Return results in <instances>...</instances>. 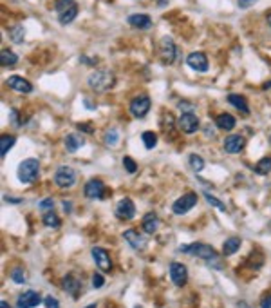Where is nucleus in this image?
I'll return each instance as SVG.
<instances>
[{
  "instance_id": "30",
  "label": "nucleus",
  "mask_w": 271,
  "mask_h": 308,
  "mask_svg": "<svg viewBox=\"0 0 271 308\" xmlns=\"http://www.w3.org/2000/svg\"><path fill=\"white\" fill-rule=\"evenodd\" d=\"M141 140H143V145H145L146 149H154L157 145V134L152 133V131H145V133L141 134Z\"/></svg>"
},
{
  "instance_id": "47",
  "label": "nucleus",
  "mask_w": 271,
  "mask_h": 308,
  "mask_svg": "<svg viewBox=\"0 0 271 308\" xmlns=\"http://www.w3.org/2000/svg\"><path fill=\"white\" fill-rule=\"evenodd\" d=\"M264 89H271V82H268V84H264Z\"/></svg>"
},
{
  "instance_id": "48",
  "label": "nucleus",
  "mask_w": 271,
  "mask_h": 308,
  "mask_svg": "<svg viewBox=\"0 0 271 308\" xmlns=\"http://www.w3.org/2000/svg\"><path fill=\"white\" fill-rule=\"evenodd\" d=\"M85 308H96V305H87Z\"/></svg>"
},
{
  "instance_id": "28",
  "label": "nucleus",
  "mask_w": 271,
  "mask_h": 308,
  "mask_svg": "<svg viewBox=\"0 0 271 308\" xmlns=\"http://www.w3.org/2000/svg\"><path fill=\"white\" fill-rule=\"evenodd\" d=\"M15 136H11V134H4L2 138H0V156L5 158V154L9 153V149L15 145Z\"/></svg>"
},
{
  "instance_id": "12",
  "label": "nucleus",
  "mask_w": 271,
  "mask_h": 308,
  "mask_svg": "<svg viewBox=\"0 0 271 308\" xmlns=\"http://www.w3.org/2000/svg\"><path fill=\"white\" fill-rule=\"evenodd\" d=\"M44 299L42 296L35 290H26L22 292L16 299V308H37L38 305H42Z\"/></svg>"
},
{
  "instance_id": "7",
  "label": "nucleus",
  "mask_w": 271,
  "mask_h": 308,
  "mask_svg": "<svg viewBox=\"0 0 271 308\" xmlns=\"http://www.w3.org/2000/svg\"><path fill=\"white\" fill-rule=\"evenodd\" d=\"M150 105H152L150 96L139 95V96H136V98H132V102H131V112H132V116H136V118L146 116V112L150 111Z\"/></svg>"
},
{
  "instance_id": "44",
  "label": "nucleus",
  "mask_w": 271,
  "mask_h": 308,
  "mask_svg": "<svg viewBox=\"0 0 271 308\" xmlns=\"http://www.w3.org/2000/svg\"><path fill=\"white\" fill-rule=\"evenodd\" d=\"M168 2H170V0H157V5H159V7H163V5H167Z\"/></svg>"
},
{
  "instance_id": "22",
  "label": "nucleus",
  "mask_w": 271,
  "mask_h": 308,
  "mask_svg": "<svg viewBox=\"0 0 271 308\" xmlns=\"http://www.w3.org/2000/svg\"><path fill=\"white\" fill-rule=\"evenodd\" d=\"M76 16H78V5L73 2V4L69 5V7H65L63 11H60V13H58V22H60L62 26H67V24H71V22H73Z\"/></svg>"
},
{
  "instance_id": "31",
  "label": "nucleus",
  "mask_w": 271,
  "mask_h": 308,
  "mask_svg": "<svg viewBox=\"0 0 271 308\" xmlns=\"http://www.w3.org/2000/svg\"><path fill=\"white\" fill-rule=\"evenodd\" d=\"M188 163L192 167L193 172H201L204 169V159L199 156V154H190V158H188Z\"/></svg>"
},
{
  "instance_id": "46",
  "label": "nucleus",
  "mask_w": 271,
  "mask_h": 308,
  "mask_svg": "<svg viewBox=\"0 0 271 308\" xmlns=\"http://www.w3.org/2000/svg\"><path fill=\"white\" fill-rule=\"evenodd\" d=\"M266 22H268V26H270V27H271V13H270V15H268V16H266Z\"/></svg>"
},
{
  "instance_id": "5",
  "label": "nucleus",
  "mask_w": 271,
  "mask_h": 308,
  "mask_svg": "<svg viewBox=\"0 0 271 308\" xmlns=\"http://www.w3.org/2000/svg\"><path fill=\"white\" fill-rule=\"evenodd\" d=\"M197 205V194L195 192H186V194H182L181 198H178L172 205V212L176 216H182V214L190 212L193 207Z\"/></svg>"
},
{
  "instance_id": "19",
  "label": "nucleus",
  "mask_w": 271,
  "mask_h": 308,
  "mask_svg": "<svg viewBox=\"0 0 271 308\" xmlns=\"http://www.w3.org/2000/svg\"><path fill=\"white\" fill-rule=\"evenodd\" d=\"M246 145V140L240 136V134H231V136H228V138L225 140V151L229 154H235L239 153V151L244 149Z\"/></svg>"
},
{
  "instance_id": "45",
  "label": "nucleus",
  "mask_w": 271,
  "mask_h": 308,
  "mask_svg": "<svg viewBox=\"0 0 271 308\" xmlns=\"http://www.w3.org/2000/svg\"><path fill=\"white\" fill-rule=\"evenodd\" d=\"M0 308H11V307L7 305V301H5V299H2V301H0Z\"/></svg>"
},
{
  "instance_id": "3",
  "label": "nucleus",
  "mask_w": 271,
  "mask_h": 308,
  "mask_svg": "<svg viewBox=\"0 0 271 308\" xmlns=\"http://www.w3.org/2000/svg\"><path fill=\"white\" fill-rule=\"evenodd\" d=\"M181 252H186V254L193 256V257H199V259H204V261H215L219 256H217V250L214 247H210V245H204V243H192V245H186V247H181Z\"/></svg>"
},
{
  "instance_id": "1",
  "label": "nucleus",
  "mask_w": 271,
  "mask_h": 308,
  "mask_svg": "<svg viewBox=\"0 0 271 308\" xmlns=\"http://www.w3.org/2000/svg\"><path fill=\"white\" fill-rule=\"evenodd\" d=\"M116 84V76L112 71L109 69H98L90 73L89 78H87V85L94 93H105V91L112 89Z\"/></svg>"
},
{
  "instance_id": "25",
  "label": "nucleus",
  "mask_w": 271,
  "mask_h": 308,
  "mask_svg": "<svg viewBox=\"0 0 271 308\" xmlns=\"http://www.w3.org/2000/svg\"><path fill=\"white\" fill-rule=\"evenodd\" d=\"M240 245H242V239L240 238H229L225 241L223 245V256H231L235 254L237 250L240 249Z\"/></svg>"
},
{
  "instance_id": "2",
  "label": "nucleus",
  "mask_w": 271,
  "mask_h": 308,
  "mask_svg": "<svg viewBox=\"0 0 271 308\" xmlns=\"http://www.w3.org/2000/svg\"><path fill=\"white\" fill-rule=\"evenodd\" d=\"M40 174V161L37 158H27L18 165L16 176L22 183H33Z\"/></svg>"
},
{
  "instance_id": "23",
  "label": "nucleus",
  "mask_w": 271,
  "mask_h": 308,
  "mask_svg": "<svg viewBox=\"0 0 271 308\" xmlns=\"http://www.w3.org/2000/svg\"><path fill=\"white\" fill-rule=\"evenodd\" d=\"M215 125H217V129H221V131L229 133V131H233V127L237 125V122H235V118L231 116V114L223 112V114H219V116L215 118Z\"/></svg>"
},
{
  "instance_id": "36",
  "label": "nucleus",
  "mask_w": 271,
  "mask_h": 308,
  "mask_svg": "<svg viewBox=\"0 0 271 308\" xmlns=\"http://www.w3.org/2000/svg\"><path fill=\"white\" fill-rule=\"evenodd\" d=\"M123 167L127 169V172H129V174H134L136 170H137V163H136L131 156H125V158H123Z\"/></svg>"
},
{
  "instance_id": "33",
  "label": "nucleus",
  "mask_w": 271,
  "mask_h": 308,
  "mask_svg": "<svg viewBox=\"0 0 271 308\" xmlns=\"http://www.w3.org/2000/svg\"><path fill=\"white\" fill-rule=\"evenodd\" d=\"M118 140H120V133L116 129H110L105 133V144L110 145V147H116L118 145Z\"/></svg>"
},
{
  "instance_id": "34",
  "label": "nucleus",
  "mask_w": 271,
  "mask_h": 308,
  "mask_svg": "<svg viewBox=\"0 0 271 308\" xmlns=\"http://www.w3.org/2000/svg\"><path fill=\"white\" fill-rule=\"evenodd\" d=\"M9 33H11V40H13L15 44L24 42V27L22 26H15Z\"/></svg>"
},
{
  "instance_id": "11",
  "label": "nucleus",
  "mask_w": 271,
  "mask_h": 308,
  "mask_svg": "<svg viewBox=\"0 0 271 308\" xmlns=\"http://www.w3.org/2000/svg\"><path fill=\"white\" fill-rule=\"evenodd\" d=\"M116 218L121 219V221H131L136 216V205L131 198H123L118 205H116Z\"/></svg>"
},
{
  "instance_id": "20",
  "label": "nucleus",
  "mask_w": 271,
  "mask_h": 308,
  "mask_svg": "<svg viewBox=\"0 0 271 308\" xmlns=\"http://www.w3.org/2000/svg\"><path fill=\"white\" fill-rule=\"evenodd\" d=\"M127 22L131 24L136 29H150L152 27V18L148 15H143V13H136L127 18Z\"/></svg>"
},
{
  "instance_id": "8",
  "label": "nucleus",
  "mask_w": 271,
  "mask_h": 308,
  "mask_svg": "<svg viewBox=\"0 0 271 308\" xmlns=\"http://www.w3.org/2000/svg\"><path fill=\"white\" fill-rule=\"evenodd\" d=\"M178 127L181 129L182 133L186 134H193L197 133L199 127H201V122H199V118L193 114V112H182L181 116L178 120Z\"/></svg>"
},
{
  "instance_id": "13",
  "label": "nucleus",
  "mask_w": 271,
  "mask_h": 308,
  "mask_svg": "<svg viewBox=\"0 0 271 308\" xmlns=\"http://www.w3.org/2000/svg\"><path fill=\"white\" fill-rule=\"evenodd\" d=\"M84 194H85V198H89V200H103V196H105L103 181L98 180V178L89 180L87 183H85Z\"/></svg>"
},
{
  "instance_id": "35",
  "label": "nucleus",
  "mask_w": 271,
  "mask_h": 308,
  "mask_svg": "<svg viewBox=\"0 0 271 308\" xmlns=\"http://www.w3.org/2000/svg\"><path fill=\"white\" fill-rule=\"evenodd\" d=\"M11 279L16 283V285H24L26 283V272L22 268H13L11 270Z\"/></svg>"
},
{
  "instance_id": "16",
  "label": "nucleus",
  "mask_w": 271,
  "mask_h": 308,
  "mask_svg": "<svg viewBox=\"0 0 271 308\" xmlns=\"http://www.w3.org/2000/svg\"><path fill=\"white\" fill-rule=\"evenodd\" d=\"M123 239H125L127 243H129V247L134 250H145V247H146V239L134 229L125 230V232H123Z\"/></svg>"
},
{
  "instance_id": "49",
  "label": "nucleus",
  "mask_w": 271,
  "mask_h": 308,
  "mask_svg": "<svg viewBox=\"0 0 271 308\" xmlns=\"http://www.w3.org/2000/svg\"><path fill=\"white\" fill-rule=\"evenodd\" d=\"M136 308H143V307H136Z\"/></svg>"
},
{
  "instance_id": "21",
  "label": "nucleus",
  "mask_w": 271,
  "mask_h": 308,
  "mask_svg": "<svg viewBox=\"0 0 271 308\" xmlns=\"http://www.w3.org/2000/svg\"><path fill=\"white\" fill-rule=\"evenodd\" d=\"M63 142H65V149H67L69 153H76L80 147H84V145H85L84 136H82V134H76V133L67 134Z\"/></svg>"
},
{
  "instance_id": "43",
  "label": "nucleus",
  "mask_w": 271,
  "mask_h": 308,
  "mask_svg": "<svg viewBox=\"0 0 271 308\" xmlns=\"http://www.w3.org/2000/svg\"><path fill=\"white\" fill-rule=\"evenodd\" d=\"M4 202H7V203H22L24 200H15V198H11V196H4Z\"/></svg>"
},
{
  "instance_id": "41",
  "label": "nucleus",
  "mask_w": 271,
  "mask_h": 308,
  "mask_svg": "<svg viewBox=\"0 0 271 308\" xmlns=\"http://www.w3.org/2000/svg\"><path fill=\"white\" fill-rule=\"evenodd\" d=\"M261 308H271V292H268L261 301Z\"/></svg>"
},
{
  "instance_id": "15",
  "label": "nucleus",
  "mask_w": 271,
  "mask_h": 308,
  "mask_svg": "<svg viewBox=\"0 0 271 308\" xmlns=\"http://www.w3.org/2000/svg\"><path fill=\"white\" fill-rule=\"evenodd\" d=\"M186 64L188 67H192L193 71L197 73H206L208 71V58L206 54L201 53V51H193L186 56Z\"/></svg>"
},
{
  "instance_id": "14",
  "label": "nucleus",
  "mask_w": 271,
  "mask_h": 308,
  "mask_svg": "<svg viewBox=\"0 0 271 308\" xmlns=\"http://www.w3.org/2000/svg\"><path fill=\"white\" fill-rule=\"evenodd\" d=\"M62 288H63V292L76 299L80 294H82V279L76 277L74 274H67V276L62 279Z\"/></svg>"
},
{
  "instance_id": "6",
  "label": "nucleus",
  "mask_w": 271,
  "mask_h": 308,
  "mask_svg": "<svg viewBox=\"0 0 271 308\" xmlns=\"http://www.w3.org/2000/svg\"><path fill=\"white\" fill-rule=\"evenodd\" d=\"M159 53H161V60L165 64H174V60L178 56V48L170 37H163L159 40Z\"/></svg>"
},
{
  "instance_id": "29",
  "label": "nucleus",
  "mask_w": 271,
  "mask_h": 308,
  "mask_svg": "<svg viewBox=\"0 0 271 308\" xmlns=\"http://www.w3.org/2000/svg\"><path fill=\"white\" fill-rule=\"evenodd\" d=\"M255 172L261 176H266L271 172V158L270 156H264V158H261L259 161H257L255 165Z\"/></svg>"
},
{
  "instance_id": "37",
  "label": "nucleus",
  "mask_w": 271,
  "mask_h": 308,
  "mask_svg": "<svg viewBox=\"0 0 271 308\" xmlns=\"http://www.w3.org/2000/svg\"><path fill=\"white\" fill-rule=\"evenodd\" d=\"M38 207L42 208L44 212H47V210H52V207H54V200H52V198H45L44 202L38 203Z\"/></svg>"
},
{
  "instance_id": "42",
  "label": "nucleus",
  "mask_w": 271,
  "mask_h": 308,
  "mask_svg": "<svg viewBox=\"0 0 271 308\" xmlns=\"http://www.w3.org/2000/svg\"><path fill=\"white\" fill-rule=\"evenodd\" d=\"M78 129L80 131H84V133H94V129L89 127V123H78Z\"/></svg>"
},
{
  "instance_id": "10",
  "label": "nucleus",
  "mask_w": 271,
  "mask_h": 308,
  "mask_svg": "<svg viewBox=\"0 0 271 308\" xmlns=\"http://www.w3.org/2000/svg\"><path fill=\"white\" fill-rule=\"evenodd\" d=\"M90 254H92V259H94V263H96V266H98L99 270L105 272V274L112 270V261H110V256H109L107 250L101 249V247H92Z\"/></svg>"
},
{
  "instance_id": "17",
  "label": "nucleus",
  "mask_w": 271,
  "mask_h": 308,
  "mask_svg": "<svg viewBox=\"0 0 271 308\" xmlns=\"http://www.w3.org/2000/svg\"><path fill=\"white\" fill-rule=\"evenodd\" d=\"M7 85H9L11 89L16 91V93H24V95H27V93H31L33 91V85L27 82L26 78H22V76H9L7 78Z\"/></svg>"
},
{
  "instance_id": "27",
  "label": "nucleus",
  "mask_w": 271,
  "mask_h": 308,
  "mask_svg": "<svg viewBox=\"0 0 271 308\" xmlns=\"http://www.w3.org/2000/svg\"><path fill=\"white\" fill-rule=\"evenodd\" d=\"M42 221H44V225H45V227H49V229H58V227L62 225V219L58 218L56 212H52V210H47V212H44Z\"/></svg>"
},
{
  "instance_id": "32",
  "label": "nucleus",
  "mask_w": 271,
  "mask_h": 308,
  "mask_svg": "<svg viewBox=\"0 0 271 308\" xmlns=\"http://www.w3.org/2000/svg\"><path fill=\"white\" fill-rule=\"evenodd\" d=\"M204 198H206V202L212 205V207H215V208H219V210H223V212H226V205L221 200H217V198L214 196V194H210V192H206L204 191Z\"/></svg>"
},
{
  "instance_id": "4",
  "label": "nucleus",
  "mask_w": 271,
  "mask_h": 308,
  "mask_svg": "<svg viewBox=\"0 0 271 308\" xmlns=\"http://www.w3.org/2000/svg\"><path fill=\"white\" fill-rule=\"evenodd\" d=\"M54 183L60 189H71L76 183V170L69 165H62L58 167L56 172H54Z\"/></svg>"
},
{
  "instance_id": "38",
  "label": "nucleus",
  "mask_w": 271,
  "mask_h": 308,
  "mask_svg": "<svg viewBox=\"0 0 271 308\" xmlns=\"http://www.w3.org/2000/svg\"><path fill=\"white\" fill-rule=\"evenodd\" d=\"M44 305H45V308H60V303H58V299L54 296L44 298Z\"/></svg>"
},
{
  "instance_id": "39",
  "label": "nucleus",
  "mask_w": 271,
  "mask_h": 308,
  "mask_svg": "<svg viewBox=\"0 0 271 308\" xmlns=\"http://www.w3.org/2000/svg\"><path fill=\"white\" fill-rule=\"evenodd\" d=\"M103 285H105V277L101 276L99 272H96V274L92 276V287L94 288H101Z\"/></svg>"
},
{
  "instance_id": "24",
  "label": "nucleus",
  "mask_w": 271,
  "mask_h": 308,
  "mask_svg": "<svg viewBox=\"0 0 271 308\" xmlns=\"http://www.w3.org/2000/svg\"><path fill=\"white\" fill-rule=\"evenodd\" d=\"M228 102L233 107H237L242 114H250V105H248V102L242 95H228Z\"/></svg>"
},
{
  "instance_id": "9",
  "label": "nucleus",
  "mask_w": 271,
  "mask_h": 308,
  "mask_svg": "<svg viewBox=\"0 0 271 308\" xmlns=\"http://www.w3.org/2000/svg\"><path fill=\"white\" fill-rule=\"evenodd\" d=\"M168 272H170V279L176 287H184L188 281V270L186 266L179 263V261H172L170 266H168Z\"/></svg>"
},
{
  "instance_id": "26",
  "label": "nucleus",
  "mask_w": 271,
  "mask_h": 308,
  "mask_svg": "<svg viewBox=\"0 0 271 308\" xmlns=\"http://www.w3.org/2000/svg\"><path fill=\"white\" fill-rule=\"evenodd\" d=\"M16 62H18L16 53H13L11 49H2V53H0V64H2V67H11Z\"/></svg>"
},
{
  "instance_id": "18",
  "label": "nucleus",
  "mask_w": 271,
  "mask_h": 308,
  "mask_svg": "<svg viewBox=\"0 0 271 308\" xmlns=\"http://www.w3.org/2000/svg\"><path fill=\"white\" fill-rule=\"evenodd\" d=\"M157 227H159V218H157L156 212H146L141 219V229L145 234H156Z\"/></svg>"
},
{
  "instance_id": "40",
  "label": "nucleus",
  "mask_w": 271,
  "mask_h": 308,
  "mask_svg": "<svg viewBox=\"0 0 271 308\" xmlns=\"http://www.w3.org/2000/svg\"><path fill=\"white\" fill-rule=\"evenodd\" d=\"M255 2L257 0H237V4H239L240 9H248V7H251Z\"/></svg>"
}]
</instances>
